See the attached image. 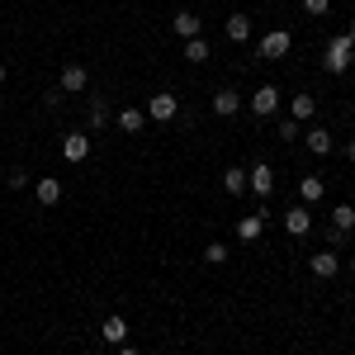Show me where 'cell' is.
I'll list each match as a JSON object with an SVG mask.
<instances>
[{
	"mask_svg": "<svg viewBox=\"0 0 355 355\" xmlns=\"http://www.w3.org/2000/svg\"><path fill=\"white\" fill-rule=\"evenodd\" d=\"M351 62H355V33H336V38L327 43V53H322V71L341 76Z\"/></svg>",
	"mask_w": 355,
	"mask_h": 355,
	"instance_id": "6da1fadb",
	"label": "cell"
},
{
	"mask_svg": "<svg viewBox=\"0 0 355 355\" xmlns=\"http://www.w3.org/2000/svg\"><path fill=\"white\" fill-rule=\"evenodd\" d=\"M289 48H294L289 28H270V33L256 43V57H261V62H279V57H289Z\"/></svg>",
	"mask_w": 355,
	"mask_h": 355,
	"instance_id": "7a4b0ae2",
	"label": "cell"
},
{
	"mask_svg": "<svg viewBox=\"0 0 355 355\" xmlns=\"http://www.w3.org/2000/svg\"><path fill=\"white\" fill-rule=\"evenodd\" d=\"M246 110L256 114V119H275V114H279V90H275V85H261V90L246 100Z\"/></svg>",
	"mask_w": 355,
	"mask_h": 355,
	"instance_id": "3957f363",
	"label": "cell"
},
{
	"mask_svg": "<svg viewBox=\"0 0 355 355\" xmlns=\"http://www.w3.org/2000/svg\"><path fill=\"white\" fill-rule=\"evenodd\" d=\"M180 114V100L171 95V90H157L152 100H147V119H157V123H171Z\"/></svg>",
	"mask_w": 355,
	"mask_h": 355,
	"instance_id": "277c9868",
	"label": "cell"
},
{
	"mask_svg": "<svg viewBox=\"0 0 355 355\" xmlns=\"http://www.w3.org/2000/svg\"><path fill=\"white\" fill-rule=\"evenodd\" d=\"M85 85H90V71H85V67H76V62L62 67V76H57V90H62V95H81Z\"/></svg>",
	"mask_w": 355,
	"mask_h": 355,
	"instance_id": "5b68a950",
	"label": "cell"
},
{
	"mask_svg": "<svg viewBox=\"0 0 355 355\" xmlns=\"http://www.w3.org/2000/svg\"><path fill=\"white\" fill-rule=\"evenodd\" d=\"M308 270L318 275V279H331V275L341 270V251L327 246V251H318V256H308Z\"/></svg>",
	"mask_w": 355,
	"mask_h": 355,
	"instance_id": "8992f818",
	"label": "cell"
},
{
	"mask_svg": "<svg viewBox=\"0 0 355 355\" xmlns=\"http://www.w3.org/2000/svg\"><path fill=\"white\" fill-rule=\"evenodd\" d=\"M246 190H256L261 199H270V194H275V171H270L266 162L251 166V171H246Z\"/></svg>",
	"mask_w": 355,
	"mask_h": 355,
	"instance_id": "52a82bcc",
	"label": "cell"
},
{
	"mask_svg": "<svg viewBox=\"0 0 355 355\" xmlns=\"http://www.w3.org/2000/svg\"><path fill=\"white\" fill-rule=\"evenodd\" d=\"M284 232H289V237H308V232H313V214H308V204H294V209L284 214Z\"/></svg>",
	"mask_w": 355,
	"mask_h": 355,
	"instance_id": "ba28073f",
	"label": "cell"
},
{
	"mask_svg": "<svg viewBox=\"0 0 355 355\" xmlns=\"http://www.w3.org/2000/svg\"><path fill=\"white\" fill-rule=\"evenodd\" d=\"M62 157H67L71 166L85 162V157H90V137H85V133H67V137H62Z\"/></svg>",
	"mask_w": 355,
	"mask_h": 355,
	"instance_id": "9c48e42d",
	"label": "cell"
},
{
	"mask_svg": "<svg viewBox=\"0 0 355 355\" xmlns=\"http://www.w3.org/2000/svg\"><path fill=\"white\" fill-rule=\"evenodd\" d=\"M33 190H38V204H43V209H57V204H62V180H53V175H38Z\"/></svg>",
	"mask_w": 355,
	"mask_h": 355,
	"instance_id": "30bf717a",
	"label": "cell"
},
{
	"mask_svg": "<svg viewBox=\"0 0 355 355\" xmlns=\"http://www.w3.org/2000/svg\"><path fill=\"white\" fill-rule=\"evenodd\" d=\"M266 218H270L266 209H261V214H242V218H237V237H242V242H256V237L266 232Z\"/></svg>",
	"mask_w": 355,
	"mask_h": 355,
	"instance_id": "8fae6325",
	"label": "cell"
},
{
	"mask_svg": "<svg viewBox=\"0 0 355 355\" xmlns=\"http://www.w3.org/2000/svg\"><path fill=\"white\" fill-rule=\"evenodd\" d=\"M85 114H90V128H95V133L110 128V100H105V95H90V100H85Z\"/></svg>",
	"mask_w": 355,
	"mask_h": 355,
	"instance_id": "7c38bea8",
	"label": "cell"
},
{
	"mask_svg": "<svg viewBox=\"0 0 355 355\" xmlns=\"http://www.w3.org/2000/svg\"><path fill=\"white\" fill-rule=\"evenodd\" d=\"M313 114H318V100H313L308 90H299V95L289 100V119H294V123H308Z\"/></svg>",
	"mask_w": 355,
	"mask_h": 355,
	"instance_id": "4fadbf2b",
	"label": "cell"
},
{
	"mask_svg": "<svg viewBox=\"0 0 355 355\" xmlns=\"http://www.w3.org/2000/svg\"><path fill=\"white\" fill-rule=\"evenodd\" d=\"M147 128V110H137V105H128V110H119V133H142Z\"/></svg>",
	"mask_w": 355,
	"mask_h": 355,
	"instance_id": "5bb4252c",
	"label": "cell"
},
{
	"mask_svg": "<svg viewBox=\"0 0 355 355\" xmlns=\"http://www.w3.org/2000/svg\"><path fill=\"white\" fill-rule=\"evenodd\" d=\"M100 336H105L110 346H123V341H128V322H123L119 313H110V318L100 322Z\"/></svg>",
	"mask_w": 355,
	"mask_h": 355,
	"instance_id": "9a60e30c",
	"label": "cell"
},
{
	"mask_svg": "<svg viewBox=\"0 0 355 355\" xmlns=\"http://www.w3.org/2000/svg\"><path fill=\"white\" fill-rule=\"evenodd\" d=\"M237 110H242V95H237L232 85L214 95V114H218V119H232V114H237Z\"/></svg>",
	"mask_w": 355,
	"mask_h": 355,
	"instance_id": "2e32d148",
	"label": "cell"
},
{
	"mask_svg": "<svg viewBox=\"0 0 355 355\" xmlns=\"http://www.w3.org/2000/svg\"><path fill=\"white\" fill-rule=\"evenodd\" d=\"M303 147H308L313 157H327L331 152V133L327 128H308V133H303Z\"/></svg>",
	"mask_w": 355,
	"mask_h": 355,
	"instance_id": "e0dca14e",
	"label": "cell"
},
{
	"mask_svg": "<svg viewBox=\"0 0 355 355\" xmlns=\"http://www.w3.org/2000/svg\"><path fill=\"white\" fill-rule=\"evenodd\" d=\"M322 194H327V180H322V175H303L299 180V199L303 204H318Z\"/></svg>",
	"mask_w": 355,
	"mask_h": 355,
	"instance_id": "ac0fdd59",
	"label": "cell"
},
{
	"mask_svg": "<svg viewBox=\"0 0 355 355\" xmlns=\"http://www.w3.org/2000/svg\"><path fill=\"white\" fill-rule=\"evenodd\" d=\"M171 28H175V33H180V38H199V15H190V10H180V15H175V19H171Z\"/></svg>",
	"mask_w": 355,
	"mask_h": 355,
	"instance_id": "d6986e66",
	"label": "cell"
},
{
	"mask_svg": "<svg viewBox=\"0 0 355 355\" xmlns=\"http://www.w3.org/2000/svg\"><path fill=\"white\" fill-rule=\"evenodd\" d=\"M223 190L227 194H246V171L242 166H227V171H223Z\"/></svg>",
	"mask_w": 355,
	"mask_h": 355,
	"instance_id": "ffe728a7",
	"label": "cell"
},
{
	"mask_svg": "<svg viewBox=\"0 0 355 355\" xmlns=\"http://www.w3.org/2000/svg\"><path fill=\"white\" fill-rule=\"evenodd\" d=\"M227 38H232V43H246V38H251V19H246V15H227Z\"/></svg>",
	"mask_w": 355,
	"mask_h": 355,
	"instance_id": "44dd1931",
	"label": "cell"
},
{
	"mask_svg": "<svg viewBox=\"0 0 355 355\" xmlns=\"http://www.w3.org/2000/svg\"><path fill=\"white\" fill-rule=\"evenodd\" d=\"M331 227H336V232H351L355 227V209L351 204H336V209H331Z\"/></svg>",
	"mask_w": 355,
	"mask_h": 355,
	"instance_id": "7402d4cb",
	"label": "cell"
},
{
	"mask_svg": "<svg viewBox=\"0 0 355 355\" xmlns=\"http://www.w3.org/2000/svg\"><path fill=\"white\" fill-rule=\"evenodd\" d=\"M185 62H194V67L209 62V43L204 38H185Z\"/></svg>",
	"mask_w": 355,
	"mask_h": 355,
	"instance_id": "603a6c76",
	"label": "cell"
},
{
	"mask_svg": "<svg viewBox=\"0 0 355 355\" xmlns=\"http://www.w3.org/2000/svg\"><path fill=\"white\" fill-rule=\"evenodd\" d=\"M5 185H10V190H28V185H33V175H28L24 166H15V171L5 175Z\"/></svg>",
	"mask_w": 355,
	"mask_h": 355,
	"instance_id": "cb8c5ba5",
	"label": "cell"
},
{
	"mask_svg": "<svg viewBox=\"0 0 355 355\" xmlns=\"http://www.w3.org/2000/svg\"><path fill=\"white\" fill-rule=\"evenodd\" d=\"M204 261H209V266H227V246L209 242V246H204Z\"/></svg>",
	"mask_w": 355,
	"mask_h": 355,
	"instance_id": "d4e9b609",
	"label": "cell"
},
{
	"mask_svg": "<svg viewBox=\"0 0 355 355\" xmlns=\"http://www.w3.org/2000/svg\"><path fill=\"white\" fill-rule=\"evenodd\" d=\"M331 10V0H303V15H313V19H322Z\"/></svg>",
	"mask_w": 355,
	"mask_h": 355,
	"instance_id": "484cf974",
	"label": "cell"
},
{
	"mask_svg": "<svg viewBox=\"0 0 355 355\" xmlns=\"http://www.w3.org/2000/svg\"><path fill=\"white\" fill-rule=\"evenodd\" d=\"M299 133H303V123H294V119H279V137H284V142H294Z\"/></svg>",
	"mask_w": 355,
	"mask_h": 355,
	"instance_id": "4316f807",
	"label": "cell"
},
{
	"mask_svg": "<svg viewBox=\"0 0 355 355\" xmlns=\"http://www.w3.org/2000/svg\"><path fill=\"white\" fill-rule=\"evenodd\" d=\"M62 100H67V95H62L57 85H53V90H48V95H43V105H48V110H62Z\"/></svg>",
	"mask_w": 355,
	"mask_h": 355,
	"instance_id": "83f0119b",
	"label": "cell"
},
{
	"mask_svg": "<svg viewBox=\"0 0 355 355\" xmlns=\"http://www.w3.org/2000/svg\"><path fill=\"white\" fill-rule=\"evenodd\" d=\"M341 152H346V162H355V142H346V147H341Z\"/></svg>",
	"mask_w": 355,
	"mask_h": 355,
	"instance_id": "f1b7e54d",
	"label": "cell"
},
{
	"mask_svg": "<svg viewBox=\"0 0 355 355\" xmlns=\"http://www.w3.org/2000/svg\"><path fill=\"white\" fill-rule=\"evenodd\" d=\"M119 355H142V351H133V346H119Z\"/></svg>",
	"mask_w": 355,
	"mask_h": 355,
	"instance_id": "f546056e",
	"label": "cell"
},
{
	"mask_svg": "<svg viewBox=\"0 0 355 355\" xmlns=\"http://www.w3.org/2000/svg\"><path fill=\"white\" fill-rule=\"evenodd\" d=\"M5 76H10V67H5V62H0V81H5Z\"/></svg>",
	"mask_w": 355,
	"mask_h": 355,
	"instance_id": "4dcf8cb0",
	"label": "cell"
},
{
	"mask_svg": "<svg viewBox=\"0 0 355 355\" xmlns=\"http://www.w3.org/2000/svg\"><path fill=\"white\" fill-rule=\"evenodd\" d=\"M351 270H355V261H351Z\"/></svg>",
	"mask_w": 355,
	"mask_h": 355,
	"instance_id": "1f68e13d",
	"label": "cell"
}]
</instances>
